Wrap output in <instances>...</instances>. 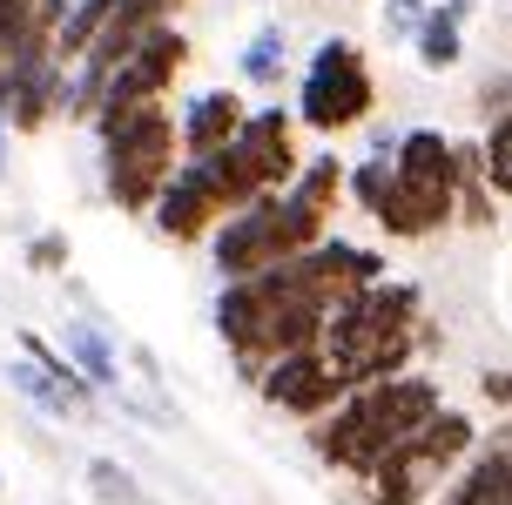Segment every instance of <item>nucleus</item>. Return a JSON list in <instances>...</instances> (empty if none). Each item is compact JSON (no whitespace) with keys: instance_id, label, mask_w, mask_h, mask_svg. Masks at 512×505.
<instances>
[{"instance_id":"obj_1","label":"nucleus","mask_w":512,"mask_h":505,"mask_svg":"<svg viewBox=\"0 0 512 505\" xmlns=\"http://www.w3.org/2000/svg\"><path fill=\"white\" fill-rule=\"evenodd\" d=\"M432 337L438 330L425 324V290L405 283V277H384V283H371L358 303L331 310L317 351L331 357V371L351 384V391H371V384H384V378H405V364L425 351Z\"/></svg>"},{"instance_id":"obj_2","label":"nucleus","mask_w":512,"mask_h":505,"mask_svg":"<svg viewBox=\"0 0 512 505\" xmlns=\"http://www.w3.org/2000/svg\"><path fill=\"white\" fill-rule=\"evenodd\" d=\"M459 176H465V142L438 128H405L391 155V189L378 202V229L398 243L438 236L459 223Z\"/></svg>"},{"instance_id":"obj_3","label":"nucleus","mask_w":512,"mask_h":505,"mask_svg":"<svg viewBox=\"0 0 512 505\" xmlns=\"http://www.w3.org/2000/svg\"><path fill=\"white\" fill-rule=\"evenodd\" d=\"M331 236V216H317L297 189H277V196H256L250 209H236L230 223L209 236V250H216V277L223 283H250L263 270H277L290 256L317 250Z\"/></svg>"},{"instance_id":"obj_4","label":"nucleus","mask_w":512,"mask_h":505,"mask_svg":"<svg viewBox=\"0 0 512 505\" xmlns=\"http://www.w3.org/2000/svg\"><path fill=\"white\" fill-rule=\"evenodd\" d=\"M102 135V189L122 216H149L155 196L169 189V176L182 169V149H176V115L169 101H149L122 122L95 128Z\"/></svg>"},{"instance_id":"obj_5","label":"nucleus","mask_w":512,"mask_h":505,"mask_svg":"<svg viewBox=\"0 0 512 505\" xmlns=\"http://www.w3.org/2000/svg\"><path fill=\"white\" fill-rule=\"evenodd\" d=\"M378 108V81L364 68L358 41H317L304 81H297V122L317 135H344Z\"/></svg>"},{"instance_id":"obj_6","label":"nucleus","mask_w":512,"mask_h":505,"mask_svg":"<svg viewBox=\"0 0 512 505\" xmlns=\"http://www.w3.org/2000/svg\"><path fill=\"white\" fill-rule=\"evenodd\" d=\"M182 61H189V34H182L176 21H169V27H155L149 41H142V48L128 54V61L115 68V75H108L102 101H95V128L122 122V115H135V108H149V101H162L169 88H176Z\"/></svg>"},{"instance_id":"obj_7","label":"nucleus","mask_w":512,"mask_h":505,"mask_svg":"<svg viewBox=\"0 0 512 505\" xmlns=\"http://www.w3.org/2000/svg\"><path fill=\"white\" fill-rule=\"evenodd\" d=\"M256 391H263V404H270V411H283V418H304V425L331 418L337 404L351 398V384L331 371V357H324V351L277 357V364L256 378Z\"/></svg>"},{"instance_id":"obj_8","label":"nucleus","mask_w":512,"mask_h":505,"mask_svg":"<svg viewBox=\"0 0 512 505\" xmlns=\"http://www.w3.org/2000/svg\"><path fill=\"white\" fill-rule=\"evenodd\" d=\"M290 263H297V283H304L310 297L324 303V317H331V310H344V303H358L371 283L391 277L378 250H364V243H344V236H324L317 250L290 256Z\"/></svg>"},{"instance_id":"obj_9","label":"nucleus","mask_w":512,"mask_h":505,"mask_svg":"<svg viewBox=\"0 0 512 505\" xmlns=\"http://www.w3.org/2000/svg\"><path fill=\"white\" fill-rule=\"evenodd\" d=\"M351 398L364 404V418H371V431L384 438V452H391V445H405V438H418V431L445 411V398H438V384L425 378V371L384 378V384H371V391H351Z\"/></svg>"},{"instance_id":"obj_10","label":"nucleus","mask_w":512,"mask_h":505,"mask_svg":"<svg viewBox=\"0 0 512 505\" xmlns=\"http://www.w3.org/2000/svg\"><path fill=\"white\" fill-rule=\"evenodd\" d=\"M149 223H155V236H169V243H203V236H216V229L230 223V209L209 189L203 162H182L176 176H169V189L155 196Z\"/></svg>"},{"instance_id":"obj_11","label":"nucleus","mask_w":512,"mask_h":505,"mask_svg":"<svg viewBox=\"0 0 512 505\" xmlns=\"http://www.w3.org/2000/svg\"><path fill=\"white\" fill-rule=\"evenodd\" d=\"M236 149H243V162L256 169V182H263L270 196H277V189H290V182H297V169H304V155H297V115H290L283 101H263V108H250V115H243Z\"/></svg>"},{"instance_id":"obj_12","label":"nucleus","mask_w":512,"mask_h":505,"mask_svg":"<svg viewBox=\"0 0 512 505\" xmlns=\"http://www.w3.org/2000/svg\"><path fill=\"white\" fill-rule=\"evenodd\" d=\"M310 452L324 458L331 472H351V479H371L384 465V438L371 431V418H364V404L358 398H344L331 411V418H317L310 425Z\"/></svg>"},{"instance_id":"obj_13","label":"nucleus","mask_w":512,"mask_h":505,"mask_svg":"<svg viewBox=\"0 0 512 505\" xmlns=\"http://www.w3.org/2000/svg\"><path fill=\"white\" fill-rule=\"evenodd\" d=\"M243 95H230V88H203V95H189L176 108V149L182 162H203V155L230 149L236 135H243Z\"/></svg>"},{"instance_id":"obj_14","label":"nucleus","mask_w":512,"mask_h":505,"mask_svg":"<svg viewBox=\"0 0 512 505\" xmlns=\"http://www.w3.org/2000/svg\"><path fill=\"white\" fill-rule=\"evenodd\" d=\"M432 505H512V425L479 438V452L452 472V485Z\"/></svg>"},{"instance_id":"obj_15","label":"nucleus","mask_w":512,"mask_h":505,"mask_svg":"<svg viewBox=\"0 0 512 505\" xmlns=\"http://www.w3.org/2000/svg\"><path fill=\"white\" fill-rule=\"evenodd\" d=\"M445 485H452V472L432 465V458L405 438V445H391V452H384V465L364 479V492H371V505H432Z\"/></svg>"},{"instance_id":"obj_16","label":"nucleus","mask_w":512,"mask_h":505,"mask_svg":"<svg viewBox=\"0 0 512 505\" xmlns=\"http://www.w3.org/2000/svg\"><path fill=\"white\" fill-rule=\"evenodd\" d=\"M54 351L68 357V371H75L95 398H102V391H122V357L108 344L102 317H61V344H54Z\"/></svg>"},{"instance_id":"obj_17","label":"nucleus","mask_w":512,"mask_h":505,"mask_svg":"<svg viewBox=\"0 0 512 505\" xmlns=\"http://www.w3.org/2000/svg\"><path fill=\"white\" fill-rule=\"evenodd\" d=\"M108 14H115V0H68V14H61V27H54V61H61V68H75L81 54L102 41Z\"/></svg>"},{"instance_id":"obj_18","label":"nucleus","mask_w":512,"mask_h":505,"mask_svg":"<svg viewBox=\"0 0 512 505\" xmlns=\"http://www.w3.org/2000/svg\"><path fill=\"white\" fill-rule=\"evenodd\" d=\"M236 75L250 88H283V75H290V34L283 27H256L243 41V54H236Z\"/></svg>"},{"instance_id":"obj_19","label":"nucleus","mask_w":512,"mask_h":505,"mask_svg":"<svg viewBox=\"0 0 512 505\" xmlns=\"http://www.w3.org/2000/svg\"><path fill=\"white\" fill-rule=\"evenodd\" d=\"M459 27H465V21H452L445 7H432V14H425V27L411 34V48H418V61H425L432 75H445V68H459V61H465Z\"/></svg>"},{"instance_id":"obj_20","label":"nucleus","mask_w":512,"mask_h":505,"mask_svg":"<svg viewBox=\"0 0 512 505\" xmlns=\"http://www.w3.org/2000/svg\"><path fill=\"white\" fill-rule=\"evenodd\" d=\"M479 176H486L492 196H512V108L486 122V142H479Z\"/></svg>"},{"instance_id":"obj_21","label":"nucleus","mask_w":512,"mask_h":505,"mask_svg":"<svg viewBox=\"0 0 512 505\" xmlns=\"http://www.w3.org/2000/svg\"><path fill=\"white\" fill-rule=\"evenodd\" d=\"M290 189H297V196H304L317 216H331L337 196H344V162H337V155H310L304 169H297V182H290Z\"/></svg>"},{"instance_id":"obj_22","label":"nucleus","mask_w":512,"mask_h":505,"mask_svg":"<svg viewBox=\"0 0 512 505\" xmlns=\"http://www.w3.org/2000/svg\"><path fill=\"white\" fill-rule=\"evenodd\" d=\"M88 492H95L102 505H149V499H142V485L128 479L115 458H88Z\"/></svg>"},{"instance_id":"obj_23","label":"nucleus","mask_w":512,"mask_h":505,"mask_svg":"<svg viewBox=\"0 0 512 505\" xmlns=\"http://www.w3.org/2000/svg\"><path fill=\"white\" fill-rule=\"evenodd\" d=\"M27 270H41V277H61V270H68V236H61V229H41V236L27 243Z\"/></svg>"},{"instance_id":"obj_24","label":"nucleus","mask_w":512,"mask_h":505,"mask_svg":"<svg viewBox=\"0 0 512 505\" xmlns=\"http://www.w3.org/2000/svg\"><path fill=\"white\" fill-rule=\"evenodd\" d=\"M425 14H432L425 0H384V34H391V41H411V34L425 27Z\"/></svg>"},{"instance_id":"obj_25","label":"nucleus","mask_w":512,"mask_h":505,"mask_svg":"<svg viewBox=\"0 0 512 505\" xmlns=\"http://www.w3.org/2000/svg\"><path fill=\"white\" fill-rule=\"evenodd\" d=\"M479 391H486L492 404H506V411H512V371H486V378H479Z\"/></svg>"},{"instance_id":"obj_26","label":"nucleus","mask_w":512,"mask_h":505,"mask_svg":"<svg viewBox=\"0 0 512 505\" xmlns=\"http://www.w3.org/2000/svg\"><path fill=\"white\" fill-rule=\"evenodd\" d=\"M445 14H452V21H465V14H472V0H445Z\"/></svg>"},{"instance_id":"obj_27","label":"nucleus","mask_w":512,"mask_h":505,"mask_svg":"<svg viewBox=\"0 0 512 505\" xmlns=\"http://www.w3.org/2000/svg\"><path fill=\"white\" fill-rule=\"evenodd\" d=\"M7 142H14V135H7V128H0V182H7Z\"/></svg>"},{"instance_id":"obj_28","label":"nucleus","mask_w":512,"mask_h":505,"mask_svg":"<svg viewBox=\"0 0 512 505\" xmlns=\"http://www.w3.org/2000/svg\"><path fill=\"white\" fill-rule=\"evenodd\" d=\"M0 492H7V479H0Z\"/></svg>"},{"instance_id":"obj_29","label":"nucleus","mask_w":512,"mask_h":505,"mask_svg":"<svg viewBox=\"0 0 512 505\" xmlns=\"http://www.w3.org/2000/svg\"><path fill=\"white\" fill-rule=\"evenodd\" d=\"M176 7H182V0H176Z\"/></svg>"}]
</instances>
